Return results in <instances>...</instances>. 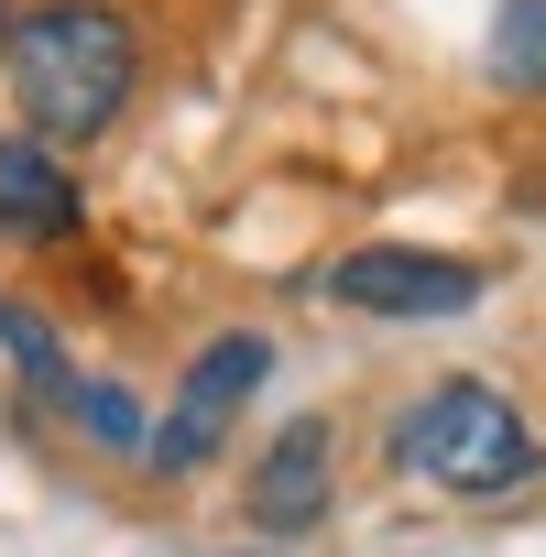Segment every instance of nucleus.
<instances>
[{
	"label": "nucleus",
	"mask_w": 546,
	"mask_h": 557,
	"mask_svg": "<svg viewBox=\"0 0 546 557\" xmlns=\"http://www.w3.org/2000/svg\"><path fill=\"white\" fill-rule=\"evenodd\" d=\"M12 99H23V132L77 153V143H110L132 88H142V34L121 0H34L12 12Z\"/></svg>",
	"instance_id": "nucleus-1"
},
{
	"label": "nucleus",
	"mask_w": 546,
	"mask_h": 557,
	"mask_svg": "<svg viewBox=\"0 0 546 557\" xmlns=\"http://www.w3.org/2000/svg\"><path fill=\"white\" fill-rule=\"evenodd\" d=\"M383 470H405L437 503H513L546 470V437L524 426V405L481 372H448L426 394H405L383 416Z\"/></svg>",
	"instance_id": "nucleus-2"
},
{
	"label": "nucleus",
	"mask_w": 546,
	"mask_h": 557,
	"mask_svg": "<svg viewBox=\"0 0 546 557\" xmlns=\"http://www.w3.org/2000/svg\"><path fill=\"white\" fill-rule=\"evenodd\" d=\"M273 383V339L262 329H219L186 372H175V405L153 416V437H142V470L153 481H197L219 448H229V426L251 416V394Z\"/></svg>",
	"instance_id": "nucleus-3"
},
{
	"label": "nucleus",
	"mask_w": 546,
	"mask_h": 557,
	"mask_svg": "<svg viewBox=\"0 0 546 557\" xmlns=\"http://www.w3.org/2000/svg\"><path fill=\"white\" fill-rule=\"evenodd\" d=\"M318 296L350 318H383V329H437V318H470L492 296V273L459 251H426V240H361L318 273Z\"/></svg>",
	"instance_id": "nucleus-4"
},
{
	"label": "nucleus",
	"mask_w": 546,
	"mask_h": 557,
	"mask_svg": "<svg viewBox=\"0 0 546 557\" xmlns=\"http://www.w3.org/2000/svg\"><path fill=\"white\" fill-rule=\"evenodd\" d=\"M328 503H339V426L328 416H285V426L262 437L251 481H240V513L262 535H318Z\"/></svg>",
	"instance_id": "nucleus-5"
},
{
	"label": "nucleus",
	"mask_w": 546,
	"mask_h": 557,
	"mask_svg": "<svg viewBox=\"0 0 546 557\" xmlns=\"http://www.w3.org/2000/svg\"><path fill=\"white\" fill-rule=\"evenodd\" d=\"M88 230V197H77V164L34 132H0V240L12 251H66Z\"/></svg>",
	"instance_id": "nucleus-6"
},
{
	"label": "nucleus",
	"mask_w": 546,
	"mask_h": 557,
	"mask_svg": "<svg viewBox=\"0 0 546 557\" xmlns=\"http://www.w3.org/2000/svg\"><path fill=\"white\" fill-rule=\"evenodd\" d=\"M481 66H492V88H513V99H546V0H492Z\"/></svg>",
	"instance_id": "nucleus-7"
},
{
	"label": "nucleus",
	"mask_w": 546,
	"mask_h": 557,
	"mask_svg": "<svg viewBox=\"0 0 546 557\" xmlns=\"http://www.w3.org/2000/svg\"><path fill=\"white\" fill-rule=\"evenodd\" d=\"M55 416H66L88 448H110V459H142V437H153V416H142V405H132L110 372H77V383L55 394Z\"/></svg>",
	"instance_id": "nucleus-8"
},
{
	"label": "nucleus",
	"mask_w": 546,
	"mask_h": 557,
	"mask_svg": "<svg viewBox=\"0 0 546 557\" xmlns=\"http://www.w3.org/2000/svg\"><path fill=\"white\" fill-rule=\"evenodd\" d=\"M229 557H262V546H229Z\"/></svg>",
	"instance_id": "nucleus-9"
}]
</instances>
